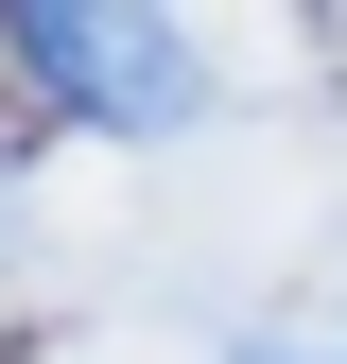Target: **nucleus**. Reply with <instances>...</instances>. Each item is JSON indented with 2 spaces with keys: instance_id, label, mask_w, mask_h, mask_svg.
I'll return each instance as SVG.
<instances>
[{
  "instance_id": "obj_1",
  "label": "nucleus",
  "mask_w": 347,
  "mask_h": 364,
  "mask_svg": "<svg viewBox=\"0 0 347 364\" xmlns=\"http://www.w3.org/2000/svg\"><path fill=\"white\" fill-rule=\"evenodd\" d=\"M0 53H18L35 87H70L105 139H174V122L208 105V53H191L174 18H87V0H70V18H18Z\"/></svg>"
}]
</instances>
